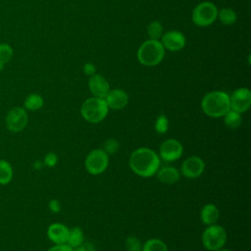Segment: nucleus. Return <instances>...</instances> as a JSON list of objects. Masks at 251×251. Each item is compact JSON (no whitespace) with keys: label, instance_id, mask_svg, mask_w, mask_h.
Wrapping results in <instances>:
<instances>
[{"label":"nucleus","instance_id":"nucleus-1","mask_svg":"<svg viewBox=\"0 0 251 251\" xmlns=\"http://www.w3.org/2000/svg\"><path fill=\"white\" fill-rule=\"evenodd\" d=\"M160 163L159 155L154 150L146 147L135 149L128 159L130 170L142 177H150L156 175Z\"/></svg>","mask_w":251,"mask_h":251},{"label":"nucleus","instance_id":"nucleus-2","mask_svg":"<svg viewBox=\"0 0 251 251\" xmlns=\"http://www.w3.org/2000/svg\"><path fill=\"white\" fill-rule=\"evenodd\" d=\"M201 109L205 115L211 118L223 117L230 110L229 96L220 90L208 92L201 100Z\"/></svg>","mask_w":251,"mask_h":251},{"label":"nucleus","instance_id":"nucleus-3","mask_svg":"<svg viewBox=\"0 0 251 251\" xmlns=\"http://www.w3.org/2000/svg\"><path fill=\"white\" fill-rule=\"evenodd\" d=\"M165 56V48L159 40L148 39L138 48L136 57L138 62L146 67H154L162 62Z\"/></svg>","mask_w":251,"mask_h":251},{"label":"nucleus","instance_id":"nucleus-4","mask_svg":"<svg viewBox=\"0 0 251 251\" xmlns=\"http://www.w3.org/2000/svg\"><path fill=\"white\" fill-rule=\"evenodd\" d=\"M109 108L105 99L91 97L86 99L80 107V114L82 118L90 124H98L102 122L108 115Z\"/></svg>","mask_w":251,"mask_h":251},{"label":"nucleus","instance_id":"nucleus-5","mask_svg":"<svg viewBox=\"0 0 251 251\" xmlns=\"http://www.w3.org/2000/svg\"><path fill=\"white\" fill-rule=\"evenodd\" d=\"M227 234L226 229L217 224L208 226L202 233V244L209 251H217L223 248L226 242Z\"/></svg>","mask_w":251,"mask_h":251},{"label":"nucleus","instance_id":"nucleus-6","mask_svg":"<svg viewBox=\"0 0 251 251\" xmlns=\"http://www.w3.org/2000/svg\"><path fill=\"white\" fill-rule=\"evenodd\" d=\"M218 17V9L215 4L209 1L199 3L192 11V22L198 26H208L212 25Z\"/></svg>","mask_w":251,"mask_h":251},{"label":"nucleus","instance_id":"nucleus-7","mask_svg":"<svg viewBox=\"0 0 251 251\" xmlns=\"http://www.w3.org/2000/svg\"><path fill=\"white\" fill-rule=\"evenodd\" d=\"M109 165V155L103 149H94L90 151L84 161L86 171L91 175H100L106 171Z\"/></svg>","mask_w":251,"mask_h":251},{"label":"nucleus","instance_id":"nucleus-8","mask_svg":"<svg viewBox=\"0 0 251 251\" xmlns=\"http://www.w3.org/2000/svg\"><path fill=\"white\" fill-rule=\"evenodd\" d=\"M28 123V115L24 107H14L6 115L5 124L9 131L20 132L25 128Z\"/></svg>","mask_w":251,"mask_h":251},{"label":"nucleus","instance_id":"nucleus-9","mask_svg":"<svg viewBox=\"0 0 251 251\" xmlns=\"http://www.w3.org/2000/svg\"><path fill=\"white\" fill-rule=\"evenodd\" d=\"M183 152L182 144L175 138H169L162 142L159 149V157L166 162H173L180 158Z\"/></svg>","mask_w":251,"mask_h":251},{"label":"nucleus","instance_id":"nucleus-10","mask_svg":"<svg viewBox=\"0 0 251 251\" xmlns=\"http://www.w3.org/2000/svg\"><path fill=\"white\" fill-rule=\"evenodd\" d=\"M229 104L230 109L235 112H238L240 114L246 112L251 105L250 90L246 87L237 88L229 96Z\"/></svg>","mask_w":251,"mask_h":251},{"label":"nucleus","instance_id":"nucleus-11","mask_svg":"<svg viewBox=\"0 0 251 251\" xmlns=\"http://www.w3.org/2000/svg\"><path fill=\"white\" fill-rule=\"evenodd\" d=\"M205 170L204 161L198 156H190L186 158L180 167V172L187 178L199 177Z\"/></svg>","mask_w":251,"mask_h":251},{"label":"nucleus","instance_id":"nucleus-12","mask_svg":"<svg viewBox=\"0 0 251 251\" xmlns=\"http://www.w3.org/2000/svg\"><path fill=\"white\" fill-rule=\"evenodd\" d=\"M160 42L165 49L176 52L185 46V36L178 30H169L163 33Z\"/></svg>","mask_w":251,"mask_h":251},{"label":"nucleus","instance_id":"nucleus-13","mask_svg":"<svg viewBox=\"0 0 251 251\" xmlns=\"http://www.w3.org/2000/svg\"><path fill=\"white\" fill-rule=\"evenodd\" d=\"M88 87L94 97L104 99L110 91V84L107 79L98 74H95L89 77Z\"/></svg>","mask_w":251,"mask_h":251},{"label":"nucleus","instance_id":"nucleus-14","mask_svg":"<svg viewBox=\"0 0 251 251\" xmlns=\"http://www.w3.org/2000/svg\"><path fill=\"white\" fill-rule=\"evenodd\" d=\"M109 109L121 110L125 108L128 103V95L123 89H112L108 92L104 98Z\"/></svg>","mask_w":251,"mask_h":251},{"label":"nucleus","instance_id":"nucleus-15","mask_svg":"<svg viewBox=\"0 0 251 251\" xmlns=\"http://www.w3.org/2000/svg\"><path fill=\"white\" fill-rule=\"evenodd\" d=\"M70 228L61 223H53L47 228L48 238L55 244L67 243Z\"/></svg>","mask_w":251,"mask_h":251},{"label":"nucleus","instance_id":"nucleus-16","mask_svg":"<svg viewBox=\"0 0 251 251\" xmlns=\"http://www.w3.org/2000/svg\"><path fill=\"white\" fill-rule=\"evenodd\" d=\"M157 177L165 184H174L180 178V173L176 167L165 166L159 168L157 171Z\"/></svg>","mask_w":251,"mask_h":251},{"label":"nucleus","instance_id":"nucleus-17","mask_svg":"<svg viewBox=\"0 0 251 251\" xmlns=\"http://www.w3.org/2000/svg\"><path fill=\"white\" fill-rule=\"evenodd\" d=\"M200 219L206 226L216 224L220 219V211L218 207L212 203L204 205L200 211Z\"/></svg>","mask_w":251,"mask_h":251},{"label":"nucleus","instance_id":"nucleus-18","mask_svg":"<svg viewBox=\"0 0 251 251\" xmlns=\"http://www.w3.org/2000/svg\"><path fill=\"white\" fill-rule=\"evenodd\" d=\"M44 100L41 95L37 93H30L26 96L24 102V108L28 111H37L43 107Z\"/></svg>","mask_w":251,"mask_h":251},{"label":"nucleus","instance_id":"nucleus-19","mask_svg":"<svg viewBox=\"0 0 251 251\" xmlns=\"http://www.w3.org/2000/svg\"><path fill=\"white\" fill-rule=\"evenodd\" d=\"M14 176L12 165L3 159H0V184L6 185L11 182Z\"/></svg>","mask_w":251,"mask_h":251},{"label":"nucleus","instance_id":"nucleus-20","mask_svg":"<svg viewBox=\"0 0 251 251\" xmlns=\"http://www.w3.org/2000/svg\"><path fill=\"white\" fill-rule=\"evenodd\" d=\"M83 241H84L83 230L78 226L72 227L70 229V232H69V237H68V240H67V244L70 245L73 249H75L77 246H79Z\"/></svg>","mask_w":251,"mask_h":251},{"label":"nucleus","instance_id":"nucleus-21","mask_svg":"<svg viewBox=\"0 0 251 251\" xmlns=\"http://www.w3.org/2000/svg\"><path fill=\"white\" fill-rule=\"evenodd\" d=\"M224 123L226 127L230 129H235L241 125V115L238 112H235L233 110L227 111L224 116Z\"/></svg>","mask_w":251,"mask_h":251},{"label":"nucleus","instance_id":"nucleus-22","mask_svg":"<svg viewBox=\"0 0 251 251\" xmlns=\"http://www.w3.org/2000/svg\"><path fill=\"white\" fill-rule=\"evenodd\" d=\"M218 17L221 23L225 25H233L237 19L236 13L230 8H222L220 11H218Z\"/></svg>","mask_w":251,"mask_h":251},{"label":"nucleus","instance_id":"nucleus-23","mask_svg":"<svg viewBox=\"0 0 251 251\" xmlns=\"http://www.w3.org/2000/svg\"><path fill=\"white\" fill-rule=\"evenodd\" d=\"M141 251H168V246L159 238H150L142 245Z\"/></svg>","mask_w":251,"mask_h":251},{"label":"nucleus","instance_id":"nucleus-24","mask_svg":"<svg viewBox=\"0 0 251 251\" xmlns=\"http://www.w3.org/2000/svg\"><path fill=\"white\" fill-rule=\"evenodd\" d=\"M13 48L8 43H0V71L3 70L4 66L8 64L13 58Z\"/></svg>","mask_w":251,"mask_h":251},{"label":"nucleus","instance_id":"nucleus-25","mask_svg":"<svg viewBox=\"0 0 251 251\" xmlns=\"http://www.w3.org/2000/svg\"><path fill=\"white\" fill-rule=\"evenodd\" d=\"M147 34L150 39L158 40L163 35V25L159 21L151 22L147 26Z\"/></svg>","mask_w":251,"mask_h":251},{"label":"nucleus","instance_id":"nucleus-26","mask_svg":"<svg viewBox=\"0 0 251 251\" xmlns=\"http://www.w3.org/2000/svg\"><path fill=\"white\" fill-rule=\"evenodd\" d=\"M154 128L156 130V132L163 134L166 133L169 129V119L167 118L166 115L161 114L157 117L156 121H155V125H154Z\"/></svg>","mask_w":251,"mask_h":251},{"label":"nucleus","instance_id":"nucleus-27","mask_svg":"<svg viewBox=\"0 0 251 251\" xmlns=\"http://www.w3.org/2000/svg\"><path fill=\"white\" fill-rule=\"evenodd\" d=\"M126 249L127 251H141V241L136 236H127L126 239Z\"/></svg>","mask_w":251,"mask_h":251},{"label":"nucleus","instance_id":"nucleus-28","mask_svg":"<svg viewBox=\"0 0 251 251\" xmlns=\"http://www.w3.org/2000/svg\"><path fill=\"white\" fill-rule=\"evenodd\" d=\"M119 147H120V144L118 140H116L115 138H108L104 142L103 150L107 155L110 156V155H114L119 150Z\"/></svg>","mask_w":251,"mask_h":251},{"label":"nucleus","instance_id":"nucleus-29","mask_svg":"<svg viewBox=\"0 0 251 251\" xmlns=\"http://www.w3.org/2000/svg\"><path fill=\"white\" fill-rule=\"evenodd\" d=\"M58 163V156L54 152H48L43 159V164L48 168H53Z\"/></svg>","mask_w":251,"mask_h":251},{"label":"nucleus","instance_id":"nucleus-30","mask_svg":"<svg viewBox=\"0 0 251 251\" xmlns=\"http://www.w3.org/2000/svg\"><path fill=\"white\" fill-rule=\"evenodd\" d=\"M82 71H83L84 75L91 76L96 74V67L92 63H85L82 67Z\"/></svg>","mask_w":251,"mask_h":251},{"label":"nucleus","instance_id":"nucleus-31","mask_svg":"<svg viewBox=\"0 0 251 251\" xmlns=\"http://www.w3.org/2000/svg\"><path fill=\"white\" fill-rule=\"evenodd\" d=\"M48 206H49L50 211L53 212V213H59V212L61 211V209H62V204H61V202H60L59 200H57V199H52V200H50Z\"/></svg>","mask_w":251,"mask_h":251},{"label":"nucleus","instance_id":"nucleus-32","mask_svg":"<svg viewBox=\"0 0 251 251\" xmlns=\"http://www.w3.org/2000/svg\"><path fill=\"white\" fill-rule=\"evenodd\" d=\"M74 251H95V248L91 242L83 241L79 246L75 248Z\"/></svg>","mask_w":251,"mask_h":251},{"label":"nucleus","instance_id":"nucleus-33","mask_svg":"<svg viewBox=\"0 0 251 251\" xmlns=\"http://www.w3.org/2000/svg\"><path fill=\"white\" fill-rule=\"evenodd\" d=\"M47 251H74V249L70 245L65 243V244H55L54 246L50 247Z\"/></svg>","mask_w":251,"mask_h":251},{"label":"nucleus","instance_id":"nucleus-34","mask_svg":"<svg viewBox=\"0 0 251 251\" xmlns=\"http://www.w3.org/2000/svg\"><path fill=\"white\" fill-rule=\"evenodd\" d=\"M217 251H233V250L227 249V248H221V249H219V250H217Z\"/></svg>","mask_w":251,"mask_h":251}]
</instances>
